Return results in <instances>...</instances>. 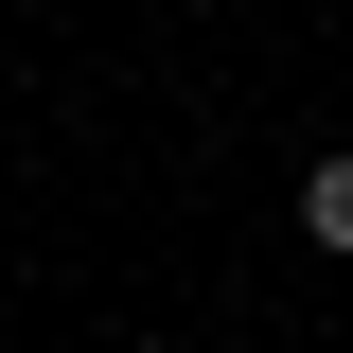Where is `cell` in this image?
Returning a JSON list of instances; mask_svg holds the SVG:
<instances>
[{
	"instance_id": "6da1fadb",
	"label": "cell",
	"mask_w": 353,
	"mask_h": 353,
	"mask_svg": "<svg viewBox=\"0 0 353 353\" xmlns=\"http://www.w3.org/2000/svg\"><path fill=\"white\" fill-rule=\"evenodd\" d=\"M301 230H318V248L353 265V159H318V176H301Z\"/></svg>"
}]
</instances>
